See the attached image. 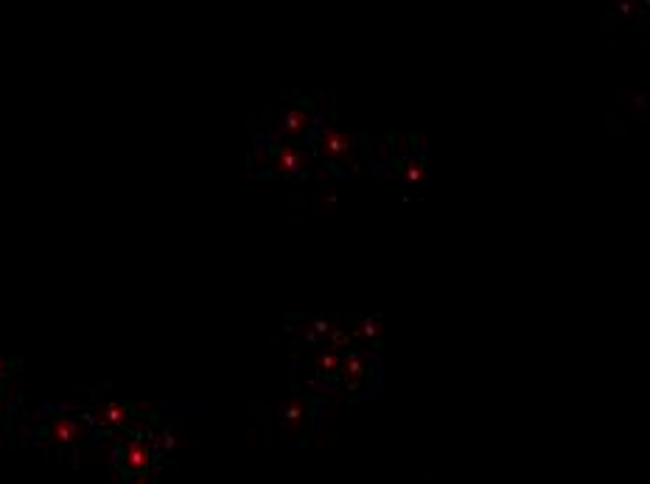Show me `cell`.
Listing matches in <instances>:
<instances>
[{
    "label": "cell",
    "mask_w": 650,
    "mask_h": 484,
    "mask_svg": "<svg viewBox=\"0 0 650 484\" xmlns=\"http://www.w3.org/2000/svg\"><path fill=\"white\" fill-rule=\"evenodd\" d=\"M9 406H12V392H9V386L0 381V418H6Z\"/></svg>",
    "instance_id": "obj_5"
},
{
    "label": "cell",
    "mask_w": 650,
    "mask_h": 484,
    "mask_svg": "<svg viewBox=\"0 0 650 484\" xmlns=\"http://www.w3.org/2000/svg\"><path fill=\"white\" fill-rule=\"evenodd\" d=\"M163 434L157 426L138 428L121 437H112L110 462L124 484H155L157 471L168 453V445L160 443Z\"/></svg>",
    "instance_id": "obj_2"
},
{
    "label": "cell",
    "mask_w": 650,
    "mask_h": 484,
    "mask_svg": "<svg viewBox=\"0 0 650 484\" xmlns=\"http://www.w3.org/2000/svg\"><path fill=\"white\" fill-rule=\"evenodd\" d=\"M29 437L59 456H76L82 448L99 440V434L85 418L82 406L42 403L29 420Z\"/></svg>",
    "instance_id": "obj_1"
},
{
    "label": "cell",
    "mask_w": 650,
    "mask_h": 484,
    "mask_svg": "<svg viewBox=\"0 0 650 484\" xmlns=\"http://www.w3.org/2000/svg\"><path fill=\"white\" fill-rule=\"evenodd\" d=\"M261 152H263V168L272 172V174L289 177V174H295L300 168V154L289 146V143H283V140L263 143Z\"/></svg>",
    "instance_id": "obj_4"
},
{
    "label": "cell",
    "mask_w": 650,
    "mask_h": 484,
    "mask_svg": "<svg viewBox=\"0 0 650 484\" xmlns=\"http://www.w3.org/2000/svg\"><path fill=\"white\" fill-rule=\"evenodd\" d=\"M82 411L99 437H104V434H110V437H121V434H129L138 428H152L163 420L147 406L112 400V398H93L90 403H82Z\"/></svg>",
    "instance_id": "obj_3"
}]
</instances>
